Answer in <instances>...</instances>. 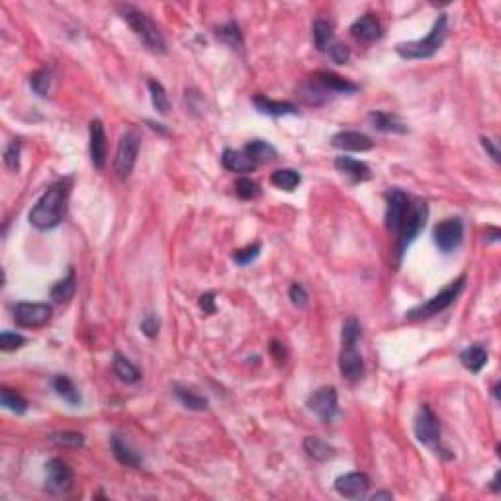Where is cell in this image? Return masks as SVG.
I'll list each match as a JSON object with an SVG mask.
<instances>
[{
    "instance_id": "obj_1",
    "label": "cell",
    "mask_w": 501,
    "mask_h": 501,
    "mask_svg": "<svg viewBox=\"0 0 501 501\" xmlns=\"http://www.w3.org/2000/svg\"><path fill=\"white\" fill-rule=\"evenodd\" d=\"M67 198H69V181H61L49 186L30 212V223L39 232L55 229L65 216Z\"/></svg>"
},
{
    "instance_id": "obj_2",
    "label": "cell",
    "mask_w": 501,
    "mask_h": 501,
    "mask_svg": "<svg viewBox=\"0 0 501 501\" xmlns=\"http://www.w3.org/2000/svg\"><path fill=\"white\" fill-rule=\"evenodd\" d=\"M118 10L122 14V18L132 28L135 36L141 39V43L145 45L149 51L153 53H167V41L165 36L161 34L159 25L155 24L145 12H141L139 8H135L132 4H120Z\"/></svg>"
},
{
    "instance_id": "obj_3",
    "label": "cell",
    "mask_w": 501,
    "mask_h": 501,
    "mask_svg": "<svg viewBox=\"0 0 501 501\" xmlns=\"http://www.w3.org/2000/svg\"><path fill=\"white\" fill-rule=\"evenodd\" d=\"M447 36H449V18L444 14H440L437 22L431 28V32L423 39L398 43L396 51L404 59H429L442 48Z\"/></svg>"
},
{
    "instance_id": "obj_4",
    "label": "cell",
    "mask_w": 501,
    "mask_h": 501,
    "mask_svg": "<svg viewBox=\"0 0 501 501\" xmlns=\"http://www.w3.org/2000/svg\"><path fill=\"white\" fill-rule=\"evenodd\" d=\"M464 284H466V276L456 278V280L451 282L447 288H442L437 296H433L429 302L413 307V309H409L407 316H405V319H407V321H421V319L433 318V316H437L440 311H444L447 307H451L454 302H456V298H458L460 292L464 290Z\"/></svg>"
},
{
    "instance_id": "obj_5",
    "label": "cell",
    "mask_w": 501,
    "mask_h": 501,
    "mask_svg": "<svg viewBox=\"0 0 501 501\" xmlns=\"http://www.w3.org/2000/svg\"><path fill=\"white\" fill-rule=\"evenodd\" d=\"M429 216V208L425 200H409L407 209H405L404 221H402V227H400V253H404L409 245L416 241V237L419 232L425 227Z\"/></svg>"
},
{
    "instance_id": "obj_6",
    "label": "cell",
    "mask_w": 501,
    "mask_h": 501,
    "mask_svg": "<svg viewBox=\"0 0 501 501\" xmlns=\"http://www.w3.org/2000/svg\"><path fill=\"white\" fill-rule=\"evenodd\" d=\"M137 153H139V137L135 132H125L120 137L118 151H116V157H114V171L122 181L130 178V174L135 167V161H137Z\"/></svg>"
},
{
    "instance_id": "obj_7",
    "label": "cell",
    "mask_w": 501,
    "mask_h": 501,
    "mask_svg": "<svg viewBox=\"0 0 501 501\" xmlns=\"http://www.w3.org/2000/svg\"><path fill=\"white\" fill-rule=\"evenodd\" d=\"M464 237V223L460 218H449L435 225L433 229V241L442 253H453L458 249Z\"/></svg>"
},
{
    "instance_id": "obj_8",
    "label": "cell",
    "mask_w": 501,
    "mask_h": 501,
    "mask_svg": "<svg viewBox=\"0 0 501 501\" xmlns=\"http://www.w3.org/2000/svg\"><path fill=\"white\" fill-rule=\"evenodd\" d=\"M53 309L49 304H41V302H20L14 306V321L20 327H43L51 319Z\"/></svg>"
},
{
    "instance_id": "obj_9",
    "label": "cell",
    "mask_w": 501,
    "mask_h": 501,
    "mask_svg": "<svg viewBox=\"0 0 501 501\" xmlns=\"http://www.w3.org/2000/svg\"><path fill=\"white\" fill-rule=\"evenodd\" d=\"M307 409L323 423H331L337 416V390L333 386H321L307 398Z\"/></svg>"
},
{
    "instance_id": "obj_10",
    "label": "cell",
    "mask_w": 501,
    "mask_h": 501,
    "mask_svg": "<svg viewBox=\"0 0 501 501\" xmlns=\"http://www.w3.org/2000/svg\"><path fill=\"white\" fill-rule=\"evenodd\" d=\"M416 437L425 447H437L440 442V425L429 405H421L416 416Z\"/></svg>"
},
{
    "instance_id": "obj_11",
    "label": "cell",
    "mask_w": 501,
    "mask_h": 501,
    "mask_svg": "<svg viewBox=\"0 0 501 501\" xmlns=\"http://www.w3.org/2000/svg\"><path fill=\"white\" fill-rule=\"evenodd\" d=\"M384 196H386V227L388 232L398 233L402 227L409 198L400 188H390Z\"/></svg>"
},
{
    "instance_id": "obj_12",
    "label": "cell",
    "mask_w": 501,
    "mask_h": 501,
    "mask_svg": "<svg viewBox=\"0 0 501 501\" xmlns=\"http://www.w3.org/2000/svg\"><path fill=\"white\" fill-rule=\"evenodd\" d=\"M333 486L341 498L362 500V498H367L368 489H370V478L362 472H351V474H342L337 478Z\"/></svg>"
},
{
    "instance_id": "obj_13",
    "label": "cell",
    "mask_w": 501,
    "mask_h": 501,
    "mask_svg": "<svg viewBox=\"0 0 501 501\" xmlns=\"http://www.w3.org/2000/svg\"><path fill=\"white\" fill-rule=\"evenodd\" d=\"M45 472H48V489L51 491L63 493L73 488V470L67 462H63L59 458H51L45 464Z\"/></svg>"
},
{
    "instance_id": "obj_14",
    "label": "cell",
    "mask_w": 501,
    "mask_h": 501,
    "mask_svg": "<svg viewBox=\"0 0 501 501\" xmlns=\"http://www.w3.org/2000/svg\"><path fill=\"white\" fill-rule=\"evenodd\" d=\"M90 161L92 165L96 167L98 171H102L106 167V159H108V143H106V130H104V123L100 120H92L90 122Z\"/></svg>"
},
{
    "instance_id": "obj_15",
    "label": "cell",
    "mask_w": 501,
    "mask_h": 501,
    "mask_svg": "<svg viewBox=\"0 0 501 501\" xmlns=\"http://www.w3.org/2000/svg\"><path fill=\"white\" fill-rule=\"evenodd\" d=\"M339 370L342 378H347L349 382H358L365 376V360L356 351V347H342L339 355Z\"/></svg>"
},
{
    "instance_id": "obj_16",
    "label": "cell",
    "mask_w": 501,
    "mask_h": 501,
    "mask_svg": "<svg viewBox=\"0 0 501 501\" xmlns=\"http://www.w3.org/2000/svg\"><path fill=\"white\" fill-rule=\"evenodd\" d=\"M380 34H382V25H380V20L374 14H365V16L356 18L351 25V36L358 41H365V43L376 41Z\"/></svg>"
},
{
    "instance_id": "obj_17",
    "label": "cell",
    "mask_w": 501,
    "mask_h": 501,
    "mask_svg": "<svg viewBox=\"0 0 501 501\" xmlns=\"http://www.w3.org/2000/svg\"><path fill=\"white\" fill-rule=\"evenodd\" d=\"M331 145L341 149V151H370L374 147V141L368 135L360 134V132H339L333 135Z\"/></svg>"
},
{
    "instance_id": "obj_18",
    "label": "cell",
    "mask_w": 501,
    "mask_h": 501,
    "mask_svg": "<svg viewBox=\"0 0 501 501\" xmlns=\"http://www.w3.org/2000/svg\"><path fill=\"white\" fill-rule=\"evenodd\" d=\"M298 96L304 100L307 106H323L329 100L331 92L318 81V76H309L298 86Z\"/></svg>"
},
{
    "instance_id": "obj_19",
    "label": "cell",
    "mask_w": 501,
    "mask_h": 501,
    "mask_svg": "<svg viewBox=\"0 0 501 501\" xmlns=\"http://www.w3.org/2000/svg\"><path fill=\"white\" fill-rule=\"evenodd\" d=\"M253 104L260 114H267L272 118H282V116H294L298 114V106L292 102H282V100H272V98L257 94L253 96Z\"/></svg>"
},
{
    "instance_id": "obj_20",
    "label": "cell",
    "mask_w": 501,
    "mask_h": 501,
    "mask_svg": "<svg viewBox=\"0 0 501 501\" xmlns=\"http://www.w3.org/2000/svg\"><path fill=\"white\" fill-rule=\"evenodd\" d=\"M368 122L372 123L374 130L384 132V134H407L409 132L407 125L398 116L388 114V112H370Z\"/></svg>"
},
{
    "instance_id": "obj_21",
    "label": "cell",
    "mask_w": 501,
    "mask_h": 501,
    "mask_svg": "<svg viewBox=\"0 0 501 501\" xmlns=\"http://www.w3.org/2000/svg\"><path fill=\"white\" fill-rule=\"evenodd\" d=\"M335 167H337V171H341L342 174H347V176H351L355 183H365V181H370L372 178V171H370V167H368L367 163H362V161H356L353 157H337L335 159Z\"/></svg>"
},
{
    "instance_id": "obj_22",
    "label": "cell",
    "mask_w": 501,
    "mask_h": 501,
    "mask_svg": "<svg viewBox=\"0 0 501 501\" xmlns=\"http://www.w3.org/2000/svg\"><path fill=\"white\" fill-rule=\"evenodd\" d=\"M110 449L114 453V458L125 468H139L141 466V456L135 453L134 449L118 435H114L110 439Z\"/></svg>"
},
{
    "instance_id": "obj_23",
    "label": "cell",
    "mask_w": 501,
    "mask_h": 501,
    "mask_svg": "<svg viewBox=\"0 0 501 501\" xmlns=\"http://www.w3.org/2000/svg\"><path fill=\"white\" fill-rule=\"evenodd\" d=\"M221 165L232 172H253L257 165L249 159L245 151H235V149H225L221 153Z\"/></svg>"
},
{
    "instance_id": "obj_24",
    "label": "cell",
    "mask_w": 501,
    "mask_h": 501,
    "mask_svg": "<svg viewBox=\"0 0 501 501\" xmlns=\"http://www.w3.org/2000/svg\"><path fill=\"white\" fill-rule=\"evenodd\" d=\"M316 76H318L319 83L325 86L329 92H337V94H355L356 90H358V85H355V83H351V81H347V79H342V76H339V74L335 73L319 71Z\"/></svg>"
},
{
    "instance_id": "obj_25",
    "label": "cell",
    "mask_w": 501,
    "mask_h": 501,
    "mask_svg": "<svg viewBox=\"0 0 501 501\" xmlns=\"http://www.w3.org/2000/svg\"><path fill=\"white\" fill-rule=\"evenodd\" d=\"M460 362H462V367L466 370H470V372H480L482 368L486 367V362H488V353H486V349L482 347V345H470V347H466L464 351L460 353Z\"/></svg>"
},
{
    "instance_id": "obj_26",
    "label": "cell",
    "mask_w": 501,
    "mask_h": 501,
    "mask_svg": "<svg viewBox=\"0 0 501 501\" xmlns=\"http://www.w3.org/2000/svg\"><path fill=\"white\" fill-rule=\"evenodd\" d=\"M245 153L249 155V159L253 161L255 165H263V163H270L272 159H276V149L267 143V141H263V139H253V141H249L243 149Z\"/></svg>"
},
{
    "instance_id": "obj_27",
    "label": "cell",
    "mask_w": 501,
    "mask_h": 501,
    "mask_svg": "<svg viewBox=\"0 0 501 501\" xmlns=\"http://www.w3.org/2000/svg\"><path fill=\"white\" fill-rule=\"evenodd\" d=\"M174 396H176L178 402H181L186 409H190V411H204V409H208V400H206L204 396H200V393L192 391L190 388H186V386L174 384Z\"/></svg>"
},
{
    "instance_id": "obj_28",
    "label": "cell",
    "mask_w": 501,
    "mask_h": 501,
    "mask_svg": "<svg viewBox=\"0 0 501 501\" xmlns=\"http://www.w3.org/2000/svg\"><path fill=\"white\" fill-rule=\"evenodd\" d=\"M112 368H114V374L122 380V382H125V384H135V382H139V378H141L139 370H137L125 356L120 355V353L114 355Z\"/></svg>"
},
{
    "instance_id": "obj_29",
    "label": "cell",
    "mask_w": 501,
    "mask_h": 501,
    "mask_svg": "<svg viewBox=\"0 0 501 501\" xmlns=\"http://www.w3.org/2000/svg\"><path fill=\"white\" fill-rule=\"evenodd\" d=\"M74 290H76V276H74V270L71 269L65 278H61L51 288V298H53V302L63 304V302H69L73 298Z\"/></svg>"
},
{
    "instance_id": "obj_30",
    "label": "cell",
    "mask_w": 501,
    "mask_h": 501,
    "mask_svg": "<svg viewBox=\"0 0 501 501\" xmlns=\"http://www.w3.org/2000/svg\"><path fill=\"white\" fill-rule=\"evenodd\" d=\"M270 183L274 184L276 188L280 190H286V192H292L296 190L300 183H302V176L300 172L294 171V169H278L270 174Z\"/></svg>"
},
{
    "instance_id": "obj_31",
    "label": "cell",
    "mask_w": 501,
    "mask_h": 501,
    "mask_svg": "<svg viewBox=\"0 0 501 501\" xmlns=\"http://www.w3.org/2000/svg\"><path fill=\"white\" fill-rule=\"evenodd\" d=\"M53 388L57 391V396L63 398L67 404L71 405L81 404V393L76 390V386L71 382V378H67V376H63V374L55 376V378H53Z\"/></svg>"
},
{
    "instance_id": "obj_32",
    "label": "cell",
    "mask_w": 501,
    "mask_h": 501,
    "mask_svg": "<svg viewBox=\"0 0 501 501\" xmlns=\"http://www.w3.org/2000/svg\"><path fill=\"white\" fill-rule=\"evenodd\" d=\"M304 451L316 460H329L331 456L335 454V449L319 437H307L304 440Z\"/></svg>"
},
{
    "instance_id": "obj_33",
    "label": "cell",
    "mask_w": 501,
    "mask_h": 501,
    "mask_svg": "<svg viewBox=\"0 0 501 501\" xmlns=\"http://www.w3.org/2000/svg\"><path fill=\"white\" fill-rule=\"evenodd\" d=\"M149 92H151V104H153V108L159 112L161 116H167L169 110H171V102H169L165 86L161 85L159 81H149Z\"/></svg>"
},
{
    "instance_id": "obj_34",
    "label": "cell",
    "mask_w": 501,
    "mask_h": 501,
    "mask_svg": "<svg viewBox=\"0 0 501 501\" xmlns=\"http://www.w3.org/2000/svg\"><path fill=\"white\" fill-rule=\"evenodd\" d=\"M0 404H2V407H6L8 411L18 413V416H24L25 411H28V402H25L18 391L8 390V388H2L0 390Z\"/></svg>"
},
{
    "instance_id": "obj_35",
    "label": "cell",
    "mask_w": 501,
    "mask_h": 501,
    "mask_svg": "<svg viewBox=\"0 0 501 501\" xmlns=\"http://www.w3.org/2000/svg\"><path fill=\"white\" fill-rule=\"evenodd\" d=\"M314 41H316V48L318 51H325L331 45V39H333V24L327 20H316L314 22Z\"/></svg>"
},
{
    "instance_id": "obj_36",
    "label": "cell",
    "mask_w": 501,
    "mask_h": 501,
    "mask_svg": "<svg viewBox=\"0 0 501 501\" xmlns=\"http://www.w3.org/2000/svg\"><path fill=\"white\" fill-rule=\"evenodd\" d=\"M360 335H362V327H360V323H358L355 318H349L345 323H342V331H341L342 347H356V342L360 339Z\"/></svg>"
},
{
    "instance_id": "obj_37",
    "label": "cell",
    "mask_w": 501,
    "mask_h": 501,
    "mask_svg": "<svg viewBox=\"0 0 501 501\" xmlns=\"http://www.w3.org/2000/svg\"><path fill=\"white\" fill-rule=\"evenodd\" d=\"M218 37H220L223 43H227L229 48H241L243 45V37H241V32H239V25L235 22H227L225 25H221L220 30L216 32Z\"/></svg>"
},
{
    "instance_id": "obj_38",
    "label": "cell",
    "mask_w": 501,
    "mask_h": 501,
    "mask_svg": "<svg viewBox=\"0 0 501 501\" xmlns=\"http://www.w3.org/2000/svg\"><path fill=\"white\" fill-rule=\"evenodd\" d=\"M51 440L57 447H63V449H81L85 444V437L81 433H74V431L55 433V435H51Z\"/></svg>"
},
{
    "instance_id": "obj_39",
    "label": "cell",
    "mask_w": 501,
    "mask_h": 501,
    "mask_svg": "<svg viewBox=\"0 0 501 501\" xmlns=\"http://www.w3.org/2000/svg\"><path fill=\"white\" fill-rule=\"evenodd\" d=\"M30 86L32 90L36 92L39 98H45L49 92V86H51V73L48 69H39L36 73L30 76Z\"/></svg>"
},
{
    "instance_id": "obj_40",
    "label": "cell",
    "mask_w": 501,
    "mask_h": 501,
    "mask_svg": "<svg viewBox=\"0 0 501 501\" xmlns=\"http://www.w3.org/2000/svg\"><path fill=\"white\" fill-rule=\"evenodd\" d=\"M235 194L239 196L241 200H255L260 196V188H258V184L255 181H251V178H239L237 183H235Z\"/></svg>"
},
{
    "instance_id": "obj_41",
    "label": "cell",
    "mask_w": 501,
    "mask_h": 501,
    "mask_svg": "<svg viewBox=\"0 0 501 501\" xmlns=\"http://www.w3.org/2000/svg\"><path fill=\"white\" fill-rule=\"evenodd\" d=\"M20 149H22L20 139H14V141L8 143L6 151H4V165L10 171H18L20 169Z\"/></svg>"
},
{
    "instance_id": "obj_42",
    "label": "cell",
    "mask_w": 501,
    "mask_h": 501,
    "mask_svg": "<svg viewBox=\"0 0 501 501\" xmlns=\"http://www.w3.org/2000/svg\"><path fill=\"white\" fill-rule=\"evenodd\" d=\"M260 255V243H253L249 245V247H243V249H239V251H235L233 253V260L237 263V265H251L253 260H257V257Z\"/></svg>"
},
{
    "instance_id": "obj_43",
    "label": "cell",
    "mask_w": 501,
    "mask_h": 501,
    "mask_svg": "<svg viewBox=\"0 0 501 501\" xmlns=\"http://www.w3.org/2000/svg\"><path fill=\"white\" fill-rule=\"evenodd\" d=\"M25 342V339L22 335H18V333H2L0 335V349L4 351V353H10V351H16V349H20L22 345Z\"/></svg>"
},
{
    "instance_id": "obj_44",
    "label": "cell",
    "mask_w": 501,
    "mask_h": 501,
    "mask_svg": "<svg viewBox=\"0 0 501 501\" xmlns=\"http://www.w3.org/2000/svg\"><path fill=\"white\" fill-rule=\"evenodd\" d=\"M327 51H329V57L333 59V63H337V65H345L351 59V51L342 43H331Z\"/></svg>"
},
{
    "instance_id": "obj_45",
    "label": "cell",
    "mask_w": 501,
    "mask_h": 501,
    "mask_svg": "<svg viewBox=\"0 0 501 501\" xmlns=\"http://www.w3.org/2000/svg\"><path fill=\"white\" fill-rule=\"evenodd\" d=\"M290 302H292L294 307H298V309H302V307L307 306V292L304 290V286L302 284H292L290 286Z\"/></svg>"
},
{
    "instance_id": "obj_46",
    "label": "cell",
    "mask_w": 501,
    "mask_h": 501,
    "mask_svg": "<svg viewBox=\"0 0 501 501\" xmlns=\"http://www.w3.org/2000/svg\"><path fill=\"white\" fill-rule=\"evenodd\" d=\"M141 333L149 337V339H155L157 335H159V319L155 318V316H147L143 321H141Z\"/></svg>"
},
{
    "instance_id": "obj_47",
    "label": "cell",
    "mask_w": 501,
    "mask_h": 501,
    "mask_svg": "<svg viewBox=\"0 0 501 501\" xmlns=\"http://www.w3.org/2000/svg\"><path fill=\"white\" fill-rule=\"evenodd\" d=\"M198 304H200V307H202V311H204V314H208V316L216 314V298H214V292L202 294Z\"/></svg>"
},
{
    "instance_id": "obj_48",
    "label": "cell",
    "mask_w": 501,
    "mask_h": 501,
    "mask_svg": "<svg viewBox=\"0 0 501 501\" xmlns=\"http://www.w3.org/2000/svg\"><path fill=\"white\" fill-rule=\"evenodd\" d=\"M480 141H482V147L489 153V157L495 161V163H500V149L495 145V141H491L489 137H482Z\"/></svg>"
},
{
    "instance_id": "obj_49",
    "label": "cell",
    "mask_w": 501,
    "mask_h": 501,
    "mask_svg": "<svg viewBox=\"0 0 501 501\" xmlns=\"http://www.w3.org/2000/svg\"><path fill=\"white\" fill-rule=\"evenodd\" d=\"M270 349H272V355H274V358L278 360V365H280V362L284 365V362H286V351H284V347H282L280 342L272 341Z\"/></svg>"
},
{
    "instance_id": "obj_50",
    "label": "cell",
    "mask_w": 501,
    "mask_h": 501,
    "mask_svg": "<svg viewBox=\"0 0 501 501\" xmlns=\"http://www.w3.org/2000/svg\"><path fill=\"white\" fill-rule=\"evenodd\" d=\"M391 498H393V495H391L390 491H378V493H374V495H372L370 500L380 501V500H391Z\"/></svg>"
}]
</instances>
